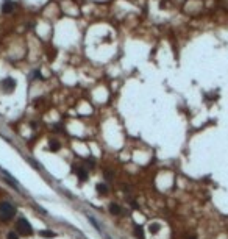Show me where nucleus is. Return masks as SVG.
Listing matches in <instances>:
<instances>
[{"instance_id":"obj_5","label":"nucleus","mask_w":228,"mask_h":239,"mask_svg":"<svg viewBox=\"0 0 228 239\" xmlns=\"http://www.w3.org/2000/svg\"><path fill=\"white\" fill-rule=\"evenodd\" d=\"M75 173H77V177L80 178V181H86V180H88V172L84 171V169L78 167V169L75 171Z\"/></svg>"},{"instance_id":"obj_13","label":"nucleus","mask_w":228,"mask_h":239,"mask_svg":"<svg viewBox=\"0 0 228 239\" xmlns=\"http://www.w3.org/2000/svg\"><path fill=\"white\" fill-rule=\"evenodd\" d=\"M105 177H106V178H113V173H111V171H106L105 172Z\"/></svg>"},{"instance_id":"obj_9","label":"nucleus","mask_w":228,"mask_h":239,"mask_svg":"<svg viewBox=\"0 0 228 239\" xmlns=\"http://www.w3.org/2000/svg\"><path fill=\"white\" fill-rule=\"evenodd\" d=\"M97 191L100 192V194H106V192H108V188H106V184H102V183H100V184H97Z\"/></svg>"},{"instance_id":"obj_3","label":"nucleus","mask_w":228,"mask_h":239,"mask_svg":"<svg viewBox=\"0 0 228 239\" xmlns=\"http://www.w3.org/2000/svg\"><path fill=\"white\" fill-rule=\"evenodd\" d=\"M14 88H16V80H14V78H10V77H8V78H5L2 81V89L5 92H8V94L14 91Z\"/></svg>"},{"instance_id":"obj_8","label":"nucleus","mask_w":228,"mask_h":239,"mask_svg":"<svg viewBox=\"0 0 228 239\" xmlns=\"http://www.w3.org/2000/svg\"><path fill=\"white\" fill-rule=\"evenodd\" d=\"M39 234H41L42 238H55L56 236L53 231H49V230H42V231H39Z\"/></svg>"},{"instance_id":"obj_10","label":"nucleus","mask_w":228,"mask_h":239,"mask_svg":"<svg viewBox=\"0 0 228 239\" xmlns=\"http://www.w3.org/2000/svg\"><path fill=\"white\" fill-rule=\"evenodd\" d=\"M160 228H161L160 223H152L149 230H150V233H158V231H160Z\"/></svg>"},{"instance_id":"obj_2","label":"nucleus","mask_w":228,"mask_h":239,"mask_svg":"<svg viewBox=\"0 0 228 239\" xmlns=\"http://www.w3.org/2000/svg\"><path fill=\"white\" fill-rule=\"evenodd\" d=\"M16 231L19 234H22V236H31L33 234V227L27 219L21 217V219H17V222H16Z\"/></svg>"},{"instance_id":"obj_7","label":"nucleus","mask_w":228,"mask_h":239,"mask_svg":"<svg viewBox=\"0 0 228 239\" xmlns=\"http://www.w3.org/2000/svg\"><path fill=\"white\" fill-rule=\"evenodd\" d=\"M60 147H61V145H60V142H58V141H55V139H52V141H50L49 149L52 150V152H58V150H60Z\"/></svg>"},{"instance_id":"obj_4","label":"nucleus","mask_w":228,"mask_h":239,"mask_svg":"<svg viewBox=\"0 0 228 239\" xmlns=\"http://www.w3.org/2000/svg\"><path fill=\"white\" fill-rule=\"evenodd\" d=\"M14 6H16V5H14L11 0H5V2H3V5H2V11L8 14V13H11V11L14 10Z\"/></svg>"},{"instance_id":"obj_12","label":"nucleus","mask_w":228,"mask_h":239,"mask_svg":"<svg viewBox=\"0 0 228 239\" xmlns=\"http://www.w3.org/2000/svg\"><path fill=\"white\" fill-rule=\"evenodd\" d=\"M8 239H19L17 233H14V231H10L8 233Z\"/></svg>"},{"instance_id":"obj_11","label":"nucleus","mask_w":228,"mask_h":239,"mask_svg":"<svg viewBox=\"0 0 228 239\" xmlns=\"http://www.w3.org/2000/svg\"><path fill=\"white\" fill-rule=\"evenodd\" d=\"M134 234H136V238H138V239H144V231H142L141 227L134 230Z\"/></svg>"},{"instance_id":"obj_6","label":"nucleus","mask_w":228,"mask_h":239,"mask_svg":"<svg viewBox=\"0 0 228 239\" xmlns=\"http://www.w3.org/2000/svg\"><path fill=\"white\" fill-rule=\"evenodd\" d=\"M110 211H111V214H116V216L122 214V208L119 206L117 203H111V205H110Z\"/></svg>"},{"instance_id":"obj_1","label":"nucleus","mask_w":228,"mask_h":239,"mask_svg":"<svg viewBox=\"0 0 228 239\" xmlns=\"http://www.w3.org/2000/svg\"><path fill=\"white\" fill-rule=\"evenodd\" d=\"M14 214H16V208L11 203H8V202L0 203V221L2 222H10L14 217Z\"/></svg>"},{"instance_id":"obj_14","label":"nucleus","mask_w":228,"mask_h":239,"mask_svg":"<svg viewBox=\"0 0 228 239\" xmlns=\"http://www.w3.org/2000/svg\"><path fill=\"white\" fill-rule=\"evenodd\" d=\"M186 239H195V238H194V236H188Z\"/></svg>"}]
</instances>
